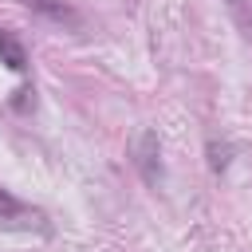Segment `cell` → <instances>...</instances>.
<instances>
[{
    "mask_svg": "<svg viewBox=\"0 0 252 252\" xmlns=\"http://www.w3.org/2000/svg\"><path fill=\"white\" fill-rule=\"evenodd\" d=\"M134 165L142 169L146 181H158L161 177V161H158V134L154 130H142L134 138Z\"/></svg>",
    "mask_w": 252,
    "mask_h": 252,
    "instance_id": "obj_2",
    "label": "cell"
},
{
    "mask_svg": "<svg viewBox=\"0 0 252 252\" xmlns=\"http://www.w3.org/2000/svg\"><path fill=\"white\" fill-rule=\"evenodd\" d=\"M228 8L236 12V20H240V24H248V28H252V0H228Z\"/></svg>",
    "mask_w": 252,
    "mask_h": 252,
    "instance_id": "obj_5",
    "label": "cell"
},
{
    "mask_svg": "<svg viewBox=\"0 0 252 252\" xmlns=\"http://www.w3.org/2000/svg\"><path fill=\"white\" fill-rule=\"evenodd\" d=\"M0 63H4L8 71H24V67H28V51H24V43H20L12 32H4V28H0Z\"/></svg>",
    "mask_w": 252,
    "mask_h": 252,
    "instance_id": "obj_3",
    "label": "cell"
},
{
    "mask_svg": "<svg viewBox=\"0 0 252 252\" xmlns=\"http://www.w3.org/2000/svg\"><path fill=\"white\" fill-rule=\"evenodd\" d=\"M28 8H35V12H43V16H51V20H67V24H75V12L67 8V4H59V0H24Z\"/></svg>",
    "mask_w": 252,
    "mask_h": 252,
    "instance_id": "obj_4",
    "label": "cell"
},
{
    "mask_svg": "<svg viewBox=\"0 0 252 252\" xmlns=\"http://www.w3.org/2000/svg\"><path fill=\"white\" fill-rule=\"evenodd\" d=\"M0 232H51L47 224V213L35 209V205H24L16 201L8 189H0Z\"/></svg>",
    "mask_w": 252,
    "mask_h": 252,
    "instance_id": "obj_1",
    "label": "cell"
}]
</instances>
